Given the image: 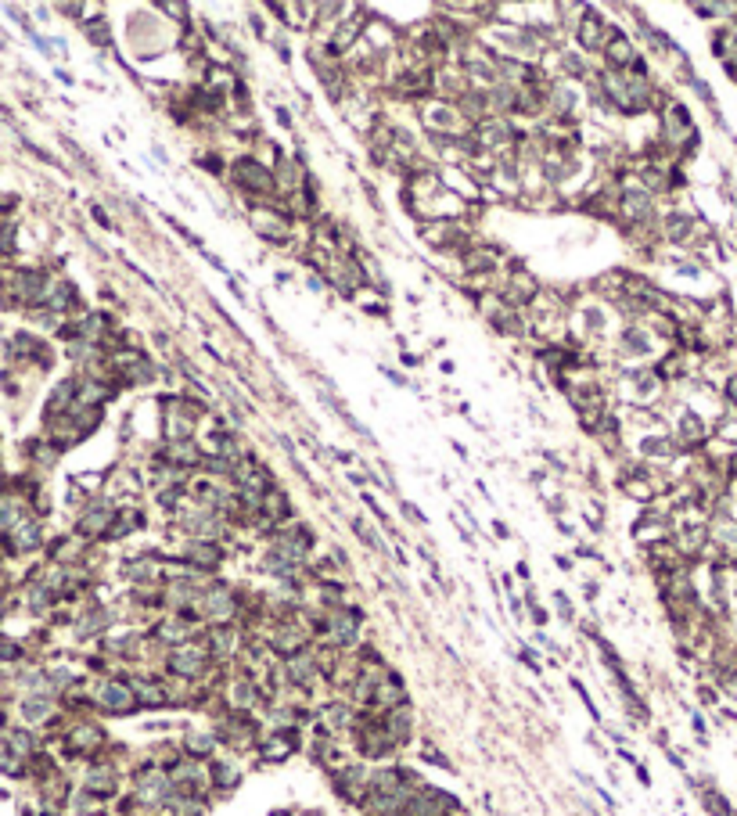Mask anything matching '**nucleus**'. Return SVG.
Returning <instances> with one entry per match:
<instances>
[{
	"label": "nucleus",
	"mask_w": 737,
	"mask_h": 816,
	"mask_svg": "<svg viewBox=\"0 0 737 816\" xmlns=\"http://www.w3.org/2000/svg\"><path fill=\"white\" fill-rule=\"evenodd\" d=\"M213 780L220 784V788H231V784L237 780V770H234V762H213Z\"/></svg>",
	"instance_id": "nucleus-30"
},
{
	"label": "nucleus",
	"mask_w": 737,
	"mask_h": 816,
	"mask_svg": "<svg viewBox=\"0 0 737 816\" xmlns=\"http://www.w3.org/2000/svg\"><path fill=\"white\" fill-rule=\"evenodd\" d=\"M306 288H310V292H324L328 277H324V274H310V277H306Z\"/></svg>",
	"instance_id": "nucleus-39"
},
{
	"label": "nucleus",
	"mask_w": 737,
	"mask_h": 816,
	"mask_svg": "<svg viewBox=\"0 0 737 816\" xmlns=\"http://www.w3.org/2000/svg\"><path fill=\"white\" fill-rule=\"evenodd\" d=\"M274 116H277V122L284 126V130H292V126H295V116H292V111H288L284 105H277V108H274Z\"/></svg>",
	"instance_id": "nucleus-35"
},
{
	"label": "nucleus",
	"mask_w": 737,
	"mask_h": 816,
	"mask_svg": "<svg viewBox=\"0 0 737 816\" xmlns=\"http://www.w3.org/2000/svg\"><path fill=\"white\" fill-rule=\"evenodd\" d=\"M450 446H453V453H457L460 460H468V450H464V446H460V442H450Z\"/></svg>",
	"instance_id": "nucleus-50"
},
{
	"label": "nucleus",
	"mask_w": 737,
	"mask_h": 816,
	"mask_svg": "<svg viewBox=\"0 0 737 816\" xmlns=\"http://www.w3.org/2000/svg\"><path fill=\"white\" fill-rule=\"evenodd\" d=\"M493 529H496V536H500V539H507V525H504V522H493Z\"/></svg>",
	"instance_id": "nucleus-49"
},
{
	"label": "nucleus",
	"mask_w": 737,
	"mask_h": 816,
	"mask_svg": "<svg viewBox=\"0 0 737 816\" xmlns=\"http://www.w3.org/2000/svg\"><path fill=\"white\" fill-rule=\"evenodd\" d=\"M248 25H252V33L259 36V40H266V22L259 19V14H252V19H248Z\"/></svg>",
	"instance_id": "nucleus-42"
},
{
	"label": "nucleus",
	"mask_w": 737,
	"mask_h": 816,
	"mask_svg": "<svg viewBox=\"0 0 737 816\" xmlns=\"http://www.w3.org/2000/svg\"><path fill=\"white\" fill-rule=\"evenodd\" d=\"M500 248H489V245H471L468 252L460 255V274H468V277H482L489 284V277H496V270H500Z\"/></svg>",
	"instance_id": "nucleus-10"
},
{
	"label": "nucleus",
	"mask_w": 737,
	"mask_h": 816,
	"mask_svg": "<svg viewBox=\"0 0 737 816\" xmlns=\"http://www.w3.org/2000/svg\"><path fill=\"white\" fill-rule=\"evenodd\" d=\"M425 759H428V762H436V766H442V770H453V766L446 762V759H442V755H439V751L431 748V744H425Z\"/></svg>",
	"instance_id": "nucleus-36"
},
{
	"label": "nucleus",
	"mask_w": 737,
	"mask_h": 816,
	"mask_svg": "<svg viewBox=\"0 0 737 816\" xmlns=\"http://www.w3.org/2000/svg\"><path fill=\"white\" fill-rule=\"evenodd\" d=\"M399 360H403V367H421V360L414 356V353H407V349H403V353H399Z\"/></svg>",
	"instance_id": "nucleus-47"
},
{
	"label": "nucleus",
	"mask_w": 737,
	"mask_h": 816,
	"mask_svg": "<svg viewBox=\"0 0 737 816\" xmlns=\"http://www.w3.org/2000/svg\"><path fill=\"white\" fill-rule=\"evenodd\" d=\"M421 241L431 245L436 252H450V255H457V259L475 245L471 241V227L464 219H431V223H421Z\"/></svg>",
	"instance_id": "nucleus-5"
},
{
	"label": "nucleus",
	"mask_w": 737,
	"mask_h": 816,
	"mask_svg": "<svg viewBox=\"0 0 737 816\" xmlns=\"http://www.w3.org/2000/svg\"><path fill=\"white\" fill-rule=\"evenodd\" d=\"M79 29H83V36L98 47V51H111V43H116V33H111V19H105V14H90V19L79 22Z\"/></svg>",
	"instance_id": "nucleus-21"
},
{
	"label": "nucleus",
	"mask_w": 737,
	"mask_h": 816,
	"mask_svg": "<svg viewBox=\"0 0 737 816\" xmlns=\"http://www.w3.org/2000/svg\"><path fill=\"white\" fill-rule=\"evenodd\" d=\"M363 302V313H371V316H389V302H385V295H367V299H360Z\"/></svg>",
	"instance_id": "nucleus-31"
},
{
	"label": "nucleus",
	"mask_w": 737,
	"mask_h": 816,
	"mask_svg": "<svg viewBox=\"0 0 737 816\" xmlns=\"http://www.w3.org/2000/svg\"><path fill=\"white\" fill-rule=\"evenodd\" d=\"M619 353L626 356V363L633 360H648L654 353V331L648 324H626L619 331Z\"/></svg>",
	"instance_id": "nucleus-12"
},
{
	"label": "nucleus",
	"mask_w": 737,
	"mask_h": 816,
	"mask_svg": "<svg viewBox=\"0 0 737 816\" xmlns=\"http://www.w3.org/2000/svg\"><path fill=\"white\" fill-rule=\"evenodd\" d=\"M637 453L644 457L648 464H672L683 450H680V442L672 439V436H665V431H654V436H644V439H640Z\"/></svg>",
	"instance_id": "nucleus-18"
},
{
	"label": "nucleus",
	"mask_w": 737,
	"mask_h": 816,
	"mask_svg": "<svg viewBox=\"0 0 737 816\" xmlns=\"http://www.w3.org/2000/svg\"><path fill=\"white\" fill-rule=\"evenodd\" d=\"M723 11H727L723 4H691V14H701V19H716Z\"/></svg>",
	"instance_id": "nucleus-33"
},
{
	"label": "nucleus",
	"mask_w": 737,
	"mask_h": 816,
	"mask_svg": "<svg viewBox=\"0 0 737 816\" xmlns=\"http://www.w3.org/2000/svg\"><path fill=\"white\" fill-rule=\"evenodd\" d=\"M381 374H385V378L392 381V385H399V389H407V385H410V381H407L403 374H396V371H389V367H381Z\"/></svg>",
	"instance_id": "nucleus-45"
},
{
	"label": "nucleus",
	"mask_w": 737,
	"mask_h": 816,
	"mask_svg": "<svg viewBox=\"0 0 737 816\" xmlns=\"http://www.w3.org/2000/svg\"><path fill=\"white\" fill-rule=\"evenodd\" d=\"M213 748H216V741L209 738V733H191V738H187V751H191L195 759L213 755Z\"/></svg>",
	"instance_id": "nucleus-28"
},
{
	"label": "nucleus",
	"mask_w": 737,
	"mask_h": 816,
	"mask_svg": "<svg viewBox=\"0 0 737 816\" xmlns=\"http://www.w3.org/2000/svg\"><path fill=\"white\" fill-rule=\"evenodd\" d=\"M403 515H407L410 522H418V525H425V515H421V511H418V507H414L410 500H403Z\"/></svg>",
	"instance_id": "nucleus-41"
},
{
	"label": "nucleus",
	"mask_w": 737,
	"mask_h": 816,
	"mask_svg": "<svg viewBox=\"0 0 737 816\" xmlns=\"http://www.w3.org/2000/svg\"><path fill=\"white\" fill-rule=\"evenodd\" d=\"M195 166L205 169V173H213V177H227V173H231V162H223L220 151H202V155L195 158Z\"/></svg>",
	"instance_id": "nucleus-26"
},
{
	"label": "nucleus",
	"mask_w": 737,
	"mask_h": 816,
	"mask_svg": "<svg viewBox=\"0 0 737 816\" xmlns=\"http://www.w3.org/2000/svg\"><path fill=\"white\" fill-rule=\"evenodd\" d=\"M51 716H54V701L51 698H43V694H25L22 698L25 727H36V723H43V719H51Z\"/></svg>",
	"instance_id": "nucleus-23"
},
{
	"label": "nucleus",
	"mask_w": 737,
	"mask_h": 816,
	"mask_svg": "<svg viewBox=\"0 0 737 816\" xmlns=\"http://www.w3.org/2000/svg\"><path fill=\"white\" fill-rule=\"evenodd\" d=\"M263 518L274 525V529H281L284 522H292V497H288L281 486H274L263 497Z\"/></svg>",
	"instance_id": "nucleus-20"
},
{
	"label": "nucleus",
	"mask_w": 737,
	"mask_h": 816,
	"mask_svg": "<svg viewBox=\"0 0 737 816\" xmlns=\"http://www.w3.org/2000/svg\"><path fill=\"white\" fill-rule=\"evenodd\" d=\"M288 281H292V274H288V270H281V274H277V288H284Z\"/></svg>",
	"instance_id": "nucleus-51"
},
{
	"label": "nucleus",
	"mask_w": 737,
	"mask_h": 816,
	"mask_svg": "<svg viewBox=\"0 0 737 816\" xmlns=\"http://www.w3.org/2000/svg\"><path fill=\"white\" fill-rule=\"evenodd\" d=\"M543 460H547V464H551V468H554L557 475H565V471H568V464H565L562 457H554L551 450H543Z\"/></svg>",
	"instance_id": "nucleus-37"
},
{
	"label": "nucleus",
	"mask_w": 737,
	"mask_h": 816,
	"mask_svg": "<svg viewBox=\"0 0 737 816\" xmlns=\"http://www.w3.org/2000/svg\"><path fill=\"white\" fill-rule=\"evenodd\" d=\"M158 457H162L166 464H173L176 471H184V475H191V471H202V464H205V453L202 446L191 439V442H166L162 450H158Z\"/></svg>",
	"instance_id": "nucleus-14"
},
{
	"label": "nucleus",
	"mask_w": 737,
	"mask_h": 816,
	"mask_svg": "<svg viewBox=\"0 0 737 816\" xmlns=\"http://www.w3.org/2000/svg\"><path fill=\"white\" fill-rule=\"evenodd\" d=\"M227 180L237 187V195L252 198V205L281 202L274 169H270L259 155H237V158H231V173H227Z\"/></svg>",
	"instance_id": "nucleus-1"
},
{
	"label": "nucleus",
	"mask_w": 737,
	"mask_h": 816,
	"mask_svg": "<svg viewBox=\"0 0 737 816\" xmlns=\"http://www.w3.org/2000/svg\"><path fill=\"white\" fill-rule=\"evenodd\" d=\"M572 691H575V694H579V698H583V705L590 709V716H594V719H601V712L594 709V701H590V694H586V687H583L579 680H575V676H572Z\"/></svg>",
	"instance_id": "nucleus-34"
},
{
	"label": "nucleus",
	"mask_w": 737,
	"mask_h": 816,
	"mask_svg": "<svg viewBox=\"0 0 737 816\" xmlns=\"http://www.w3.org/2000/svg\"><path fill=\"white\" fill-rule=\"evenodd\" d=\"M349 525H352V533L360 536V543H367V547H374V550H381V539H378V533L367 525L363 518H349Z\"/></svg>",
	"instance_id": "nucleus-29"
},
{
	"label": "nucleus",
	"mask_w": 737,
	"mask_h": 816,
	"mask_svg": "<svg viewBox=\"0 0 737 816\" xmlns=\"http://www.w3.org/2000/svg\"><path fill=\"white\" fill-rule=\"evenodd\" d=\"M43 543H47V536H43V522H40V515H33L29 522H22L14 533H4V550H8V557L36 554Z\"/></svg>",
	"instance_id": "nucleus-9"
},
{
	"label": "nucleus",
	"mask_w": 737,
	"mask_h": 816,
	"mask_svg": "<svg viewBox=\"0 0 737 816\" xmlns=\"http://www.w3.org/2000/svg\"><path fill=\"white\" fill-rule=\"evenodd\" d=\"M98 705H101L105 712L126 716V712H133L140 701H137V694H133L130 683H122V680H105L101 691H98Z\"/></svg>",
	"instance_id": "nucleus-15"
},
{
	"label": "nucleus",
	"mask_w": 737,
	"mask_h": 816,
	"mask_svg": "<svg viewBox=\"0 0 737 816\" xmlns=\"http://www.w3.org/2000/svg\"><path fill=\"white\" fill-rule=\"evenodd\" d=\"M54 76H58V79H61V83H65V87H72V83H76L69 69H54Z\"/></svg>",
	"instance_id": "nucleus-48"
},
{
	"label": "nucleus",
	"mask_w": 737,
	"mask_h": 816,
	"mask_svg": "<svg viewBox=\"0 0 737 816\" xmlns=\"http://www.w3.org/2000/svg\"><path fill=\"white\" fill-rule=\"evenodd\" d=\"M659 237L665 245L672 248H683V245H694V219L687 216V213H676V209H669L659 223Z\"/></svg>",
	"instance_id": "nucleus-17"
},
{
	"label": "nucleus",
	"mask_w": 737,
	"mask_h": 816,
	"mask_svg": "<svg viewBox=\"0 0 737 816\" xmlns=\"http://www.w3.org/2000/svg\"><path fill=\"white\" fill-rule=\"evenodd\" d=\"M640 58L637 43L622 33L619 25H612V36H608L604 51H601V69H612V72H630L633 61Z\"/></svg>",
	"instance_id": "nucleus-8"
},
{
	"label": "nucleus",
	"mask_w": 737,
	"mask_h": 816,
	"mask_svg": "<svg viewBox=\"0 0 737 816\" xmlns=\"http://www.w3.org/2000/svg\"><path fill=\"white\" fill-rule=\"evenodd\" d=\"M87 209H90V216H94V219H98V227H105V230H119L116 223H111V216H108V209H105L101 202H90Z\"/></svg>",
	"instance_id": "nucleus-32"
},
{
	"label": "nucleus",
	"mask_w": 737,
	"mask_h": 816,
	"mask_svg": "<svg viewBox=\"0 0 737 816\" xmlns=\"http://www.w3.org/2000/svg\"><path fill=\"white\" fill-rule=\"evenodd\" d=\"M205 662H209V644H180L169 651V669L176 676H202Z\"/></svg>",
	"instance_id": "nucleus-13"
},
{
	"label": "nucleus",
	"mask_w": 737,
	"mask_h": 816,
	"mask_svg": "<svg viewBox=\"0 0 737 816\" xmlns=\"http://www.w3.org/2000/svg\"><path fill=\"white\" fill-rule=\"evenodd\" d=\"M331 457L339 460V464H356V453H349V450H334Z\"/></svg>",
	"instance_id": "nucleus-46"
},
{
	"label": "nucleus",
	"mask_w": 737,
	"mask_h": 816,
	"mask_svg": "<svg viewBox=\"0 0 737 816\" xmlns=\"http://www.w3.org/2000/svg\"><path fill=\"white\" fill-rule=\"evenodd\" d=\"M162 436L166 442H191L198 436V418L205 414V399L187 392H166L162 399Z\"/></svg>",
	"instance_id": "nucleus-2"
},
{
	"label": "nucleus",
	"mask_w": 737,
	"mask_h": 816,
	"mask_svg": "<svg viewBox=\"0 0 737 816\" xmlns=\"http://www.w3.org/2000/svg\"><path fill=\"white\" fill-rule=\"evenodd\" d=\"M54 11H58V14H72V19H76V14H87L83 4H58Z\"/></svg>",
	"instance_id": "nucleus-43"
},
{
	"label": "nucleus",
	"mask_w": 737,
	"mask_h": 816,
	"mask_svg": "<svg viewBox=\"0 0 737 816\" xmlns=\"http://www.w3.org/2000/svg\"><path fill=\"white\" fill-rule=\"evenodd\" d=\"M554 604H557V612H562L565 619H572V604H568V597L562 594V590H557V594H554Z\"/></svg>",
	"instance_id": "nucleus-40"
},
{
	"label": "nucleus",
	"mask_w": 737,
	"mask_h": 816,
	"mask_svg": "<svg viewBox=\"0 0 737 816\" xmlns=\"http://www.w3.org/2000/svg\"><path fill=\"white\" fill-rule=\"evenodd\" d=\"M223 561V547L213 539H187V547H184V565L191 568H198V572H213L220 568Z\"/></svg>",
	"instance_id": "nucleus-19"
},
{
	"label": "nucleus",
	"mask_w": 737,
	"mask_h": 816,
	"mask_svg": "<svg viewBox=\"0 0 737 816\" xmlns=\"http://www.w3.org/2000/svg\"><path fill=\"white\" fill-rule=\"evenodd\" d=\"M133 687V694H137V701L140 705H169V691L162 687V680H155V676H144V680H133L130 683Z\"/></svg>",
	"instance_id": "nucleus-22"
},
{
	"label": "nucleus",
	"mask_w": 737,
	"mask_h": 816,
	"mask_svg": "<svg viewBox=\"0 0 737 816\" xmlns=\"http://www.w3.org/2000/svg\"><path fill=\"white\" fill-rule=\"evenodd\" d=\"M227 288H231V295H234V299H237V302H242V306H248V295H245V292H242V284H237V281H234V274H231V277H227Z\"/></svg>",
	"instance_id": "nucleus-38"
},
{
	"label": "nucleus",
	"mask_w": 737,
	"mask_h": 816,
	"mask_svg": "<svg viewBox=\"0 0 737 816\" xmlns=\"http://www.w3.org/2000/svg\"><path fill=\"white\" fill-rule=\"evenodd\" d=\"M496 292H500V299L507 302V306H515V310H528L533 302L540 299L543 292V284L528 274V270H511V274L496 284Z\"/></svg>",
	"instance_id": "nucleus-6"
},
{
	"label": "nucleus",
	"mask_w": 737,
	"mask_h": 816,
	"mask_svg": "<svg viewBox=\"0 0 737 816\" xmlns=\"http://www.w3.org/2000/svg\"><path fill=\"white\" fill-rule=\"evenodd\" d=\"M248 227L259 241L274 245V248H295V216L288 213V205L281 202H266V205H252L248 209Z\"/></svg>",
	"instance_id": "nucleus-3"
},
{
	"label": "nucleus",
	"mask_w": 737,
	"mask_h": 816,
	"mask_svg": "<svg viewBox=\"0 0 737 816\" xmlns=\"http://www.w3.org/2000/svg\"><path fill=\"white\" fill-rule=\"evenodd\" d=\"M234 640H237V636H234V630H231V626H216V630L209 633V651L223 658V654H227V647L234 651Z\"/></svg>",
	"instance_id": "nucleus-27"
},
{
	"label": "nucleus",
	"mask_w": 737,
	"mask_h": 816,
	"mask_svg": "<svg viewBox=\"0 0 737 816\" xmlns=\"http://www.w3.org/2000/svg\"><path fill=\"white\" fill-rule=\"evenodd\" d=\"M101 744V730L98 727H76L72 738H69V748H79V751H94Z\"/></svg>",
	"instance_id": "nucleus-25"
},
{
	"label": "nucleus",
	"mask_w": 737,
	"mask_h": 816,
	"mask_svg": "<svg viewBox=\"0 0 737 816\" xmlns=\"http://www.w3.org/2000/svg\"><path fill=\"white\" fill-rule=\"evenodd\" d=\"M723 396L730 399V403H737V374L727 378V385H723Z\"/></svg>",
	"instance_id": "nucleus-44"
},
{
	"label": "nucleus",
	"mask_w": 737,
	"mask_h": 816,
	"mask_svg": "<svg viewBox=\"0 0 737 816\" xmlns=\"http://www.w3.org/2000/svg\"><path fill=\"white\" fill-rule=\"evenodd\" d=\"M633 539L644 543V547H659V543L672 539V525H669L665 515H654V511L648 507L644 515L637 518V525H633Z\"/></svg>",
	"instance_id": "nucleus-16"
},
{
	"label": "nucleus",
	"mask_w": 737,
	"mask_h": 816,
	"mask_svg": "<svg viewBox=\"0 0 737 816\" xmlns=\"http://www.w3.org/2000/svg\"><path fill=\"white\" fill-rule=\"evenodd\" d=\"M608 36H612V22L601 19L597 8H590V11L583 14V22L575 25V33H572L575 47H579L583 54H601L604 43H608Z\"/></svg>",
	"instance_id": "nucleus-7"
},
{
	"label": "nucleus",
	"mask_w": 737,
	"mask_h": 816,
	"mask_svg": "<svg viewBox=\"0 0 737 816\" xmlns=\"http://www.w3.org/2000/svg\"><path fill=\"white\" fill-rule=\"evenodd\" d=\"M672 439L680 442V450H698V446L709 442V425L698 410H680L676 421H672Z\"/></svg>",
	"instance_id": "nucleus-11"
},
{
	"label": "nucleus",
	"mask_w": 737,
	"mask_h": 816,
	"mask_svg": "<svg viewBox=\"0 0 737 816\" xmlns=\"http://www.w3.org/2000/svg\"><path fill=\"white\" fill-rule=\"evenodd\" d=\"M659 140L669 155H683L687 148H694L698 130L687 105H680L676 98H662L659 105Z\"/></svg>",
	"instance_id": "nucleus-4"
},
{
	"label": "nucleus",
	"mask_w": 737,
	"mask_h": 816,
	"mask_svg": "<svg viewBox=\"0 0 737 816\" xmlns=\"http://www.w3.org/2000/svg\"><path fill=\"white\" fill-rule=\"evenodd\" d=\"M295 751V741H292V733H284V730H277V733H270V738L259 744V755L266 759V762H281V759H288Z\"/></svg>",
	"instance_id": "nucleus-24"
}]
</instances>
